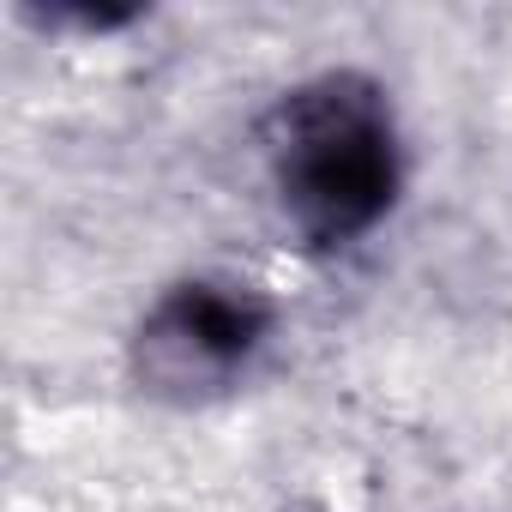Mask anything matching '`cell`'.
I'll return each mask as SVG.
<instances>
[{
    "label": "cell",
    "mask_w": 512,
    "mask_h": 512,
    "mask_svg": "<svg viewBox=\"0 0 512 512\" xmlns=\"http://www.w3.org/2000/svg\"><path fill=\"white\" fill-rule=\"evenodd\" d=\"M272 175L278 199L308 235H362L398 181L392 115L380 91L356 73H320L296 85L278 109L272 133Z\"/></svg>",
    "instance_id": "1"
}]
</instances>
